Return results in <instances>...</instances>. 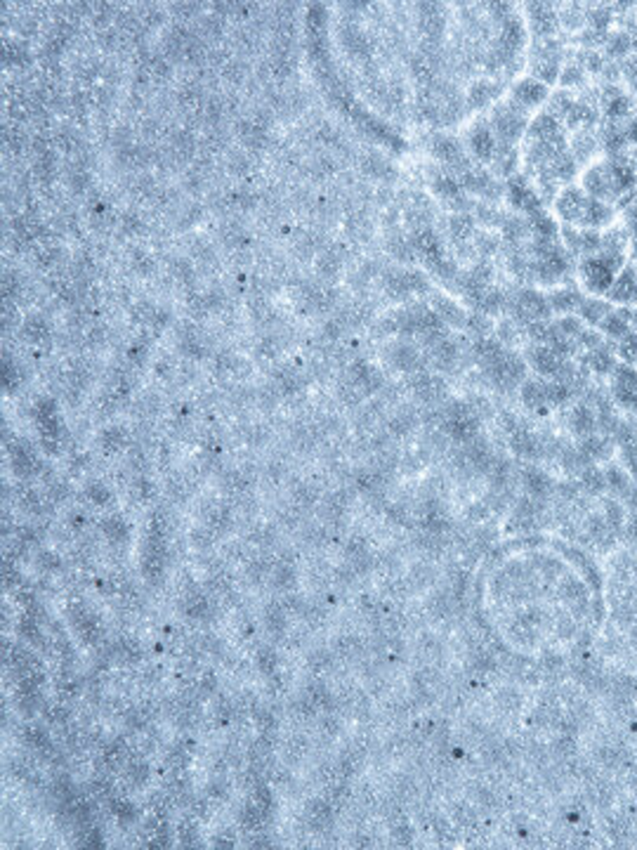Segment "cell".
Here are the masks:
<instances>
[{
  "mask_svg": "<svg viewBox=\"0 0 637 850\" xmlns=\"http://www.w3.org/2000/svg\"><path fill=\"white\" fill-rule=\"evenodd\" d=\"M85 494H87V499H90L95 506H111V504H114V492H111L109 487L102 484V482H92L85 489Z\"/></svg>",
  "mask_w": 637,
  "mask_h": 850,
  "instance_id": "obj_43",
  "label": "cell"
},
{
  "mask_svg": "<svg viewBox=\"0 0 637 850\" xmlns=\"http://www.w3.org/2000/svg\"><path fill=\"white\" fill-rule=\"evenodd\" d=\"M102 531L111 543H123L130 536V524L121 515H109L102 520Z\"/></svg>",
  "mask_w": 637,
  "mask_h": 850,
  "instance_id": "obj_21",
  "label": "cell"
},
{
  "mask_svg": "<svg viewBox=\"0 0 637 850\" xmlns=\"http://www.w3.org/2000/svg\"><path fill=\"white\" fill-rule=\"evenodd\" d=\"M182 610H184V615H187L189 619L201 622V619H208V615H210V602H208V597H205L203 593H198V590H196V593H189L182 600Z\"/></svg>",
  "mask_w": 637,
  "mask_h": 850,
  "instance_id": "obj_19",
  "label": "cell"
},
{
  "mask_svg": "<svg viewBox=\"0 0 637 850\" xmlns=\"http://www.w3.org/2000/svg\"><path fill=\"white\" fill-rule=\"evenodd\" d=\"M390 359L399 371H413V368H418V364H420L418 352L409 345H397L395 350H392Z\"/></svg>",
  "mask_w": 637,
  "mask_h": 850,
  "instance_id": "obj_26",
  "label": "cell"
},
{
  "mask_svg": "<svg viewBox=\"0 0 637 850\" xmlns=\"http://www.w3.org/2000/svg\"><path fill=\"white\" fill-rule=\"evenodd\" d=\"M305 819H307L309 829H314V832L328 829L331 822H333V803L331 801H321V798L309 801L307 810H305Z\"/></svg>",
  "mask_w": 637,
  "mask_h": 850,
  "instance_id": "obj_15",
  "label": "cell"
},
{
  "mask_svg": "<svg viewBox=\"0 0 637 850\" xmlns=\"http://www.w3.org/2000/svg\"><path fill=\"white\" fill-rule=\"evenodd\" d=\"M513 449L520 456H524V458H531V456H536V440L531 437L529 432H524V430H517L515 435H513Z\"/></svg>",
  "mask_w": 637,
  "mask_h": 850,
  "instance_id": "obj_38",
  "label": "cell"
},
{
  "mask_svg": "<svg viewBox=\"0 0 637 850\" xmlns=\"http://www.w3.org/2000/svg\"><path fill=\"white\" fill-rule=\"evenodd\" d=\"M416 395L420 399H425V402H437L441 395H444V383L439 378H434V376H420L416 381Z\"/></svg>",
  "mask_w": 637,
  "mask_h": 850,
  "instance_id": "obj_27",
  "label": "cell"
},
{
  "mask_svg": "<svg viewBox=\"0 0 637 850\" xmlns=\"http://www.w3.org/2000/svg\"><path fill=\"white\" fill-rule=\"evenodd\" d=\"M21 334L31 345H43L50 340V326L43 317H28L24 326H21Z\"/></svg>",
  "mask_w": 637,
  "mask_h": 850,
  "instance_id": "obj_20",
  "label": "cell"
},
{
  "mask_svg": "<svg viewBox=\"0 0 637 850\" xmlns=\"http://www.w3.org/2000/svg\"><path fill=\"white\" fill-rule=\"evenodd\" d=\"M166 536H168L166 524L156 515L149 524V531L144 534V546H142V574L151 583H156L163 576V572H166V563H168Z\"/></svg>",
  "mask_w": 637,
  "mask_h": 850,
  "instance_id": "obj_2",
  "label": "cell"
},
{
  "mask_svg": "<svg viewBox=\"0 0 637 850\" xmlns=\"http://www.w3.org/2000/svg\"><path fill=\"white\" fill-rule=\"evenodd\" d=\"M529 361H531V366L536 368L538 373H543V376H557L560 368H562L560 354L555 352L550 345H536V347H533V350L529 352Z\"/></svg>",
  "mask_w": 637,
  "mask_h": 850,
  "instance_id": "obj_13",
  "label": "cell"
},
{
  "mask_svg": "<svg viewBox=\"0 0 637 850\" xmlns=\"http://www.w3.org/2000/svg\"><path fill=\"white\" fill-rule=\"evenodd\" d=\"M100 447L105 449L107 454L123 452V449L128 447V432H125L123 427H118V425H109L100 435Z\"/></svg>",
  "mask_w": 637,
  "mask_h": 850,
  "instance_id": "obj_18",
  "label": "cell"
},
{
  "mask_svg": "<svg viewBox=\"0 0 637 850\" xmlns=\"http://www.w3.org/2000/svg\"><path fill=\"white\" fill-rule=\"evenodd\" d=\"M109 803H111V815H114L123 827L135 822L137 812H135V808H132V803L123 801V798H109Z\"/></svg>",
  "mask_w": 637,
  "mask_h": 850,
  "instance_id": "obj_36",
  "label": "cell"
},
{
  "mask_svg": "<svg viewBox=\"0 0 637 850\" xmlns=\"http://www.w3.org/2000/svg\"><path fill=\"white\" fill-rule=\"evenodd\" d=\"M38 563H41L43 569H46V572H53V569L59 567V560H57V556H53V553H41Z\"/></svg>",
  "mask_w": 637,
  "mask_h": 850,
  "instance_id": "obj_54",
  "label": "cell"
},
{
  "mask_svg": "<svg viewBox=\"0 0 637 850\" xmlns=\"http://www.w3.org/2000/svg\"><path fill=\"white\" fill-rule=\"evenodd\" d=\"M619 354L623 357L626 364H637V334L628 331V334L619 340Z\"/></svg>",
  "mask_w": 637,
  "mask_h": 850,
  "instance_id": "obj_41",
  "label": "cell"
},
{
  "mask_svg": "<svg viewBox=\"0 0 637 850\" xmlns=\"http://www.w3.org/2000/svg\"><path fill=\"white\" fill-rule=\"evenodd\" d=\"M298 583V572L291 563H279L272 572V586L277 590H291Z\"/></svg>",
  "mask_w": 637,
  "mask_h": 850,
  "instance_id": "obj_25",
  "label": "cell"
},
{
  "mask_svg": "<svg viewBox=\"0 0 637 850\" xmlns=\"http://www.w3.org/2000/svg\"><path fill=\"white\" fill-rule=\"evenodd\" d=\"M470 152L475 154L479 161H491V156L496 154V139H493V132L486 128V125H475L470 132Z\"/></svg>",
  "mask_w": 637,
  "mask_h": 850,
  "instance_id": "obj_14",
  "label": "cell"
},
{
  "mask_svg": "<svg viewBox=\"0 0 637 850\" xmlns=\"http://www.w3.org/2000/svg\"><path fill=\"white\" fill-rule=\"evenodd\" d=\"M451 227H454V234L458 239H465V236L472 232V223L468 218H454L451 220Z\"/></svg>",
  "mask_w": 637,
  "mask_h": 850,
  "instance_id": "obj_51",
  "label": "cell"
},
{
  "mask_svg": "<svg viewBox=\"0 0 637 850\" xmlns=\"http://www.w3.org/2000/svg\"><path fill=\"white\" fill-rule=\"evenodd\" d=\"M515 312L527 322H538L547 314V302L536 291H522L515 300Z\"/></svg>",
  "mask_w": 637,
  "mask_h": 850,
  "instance_id": "obj_11",
  "label": "cell"
},
{
  "mask_svg": "<svg viewBox=\"0 0 637 850\" xmlns=\"http://www.w3.org/2000/svg\"><path fill=\"white\" fill-rule=\"evenodd\" d=\"M340 38H343V46L350 50L352 55H368V43L366 38L361 36L357 28L347 26L343 33H340Z\"/></svg>",
  "mask_w": 637,
  "mask_h": 850,
  "instance_id": "obj_34",
  "label": "cell"
},
{
  "mask_svg": "<svg viewBox=\"0 0 637 850\" xmlns=\"http://www.w3.org/2000/svg\"><path fill=\"white\" fill-rule=\"evenodd\" d=\"M328 664H331V657L326 654V652H318L316 657H312V666H316V669L328 666Z\"/></svg>",
  "mask_w": 637,
  "mask_h": 850,
  "instance_id": "obj_56",
  "label": "cell"
},
{
  "mask_svg": "<svg viewBox=\"0 0 637 850\" xmlns=\"http://www.w3.org/2000/svg\"><path fill=\"white\" fill-rule=\"evenodd\" d=\"M611 393L616 404L626 411L637 413V368L631 364H621L611 373Z\"/></svg>",
  "mask_w": 637,
  "mask_h": 850,
  "instance_id": "obj_5",
  "label": "cell"
},
{
  "mask_svg": "<svg viewBox=\"0 0 637 850\" xmlns=\"http://www.w3.org/2000/svg\"><path fill=\"white\" fill-rule=\"evenodd\" d=\"M486 371H488V376H491V381L496 383V386L508 390V388H513V386H517V383L522 381L524 361L517 359L515 354L503 352L491 366H486Z\"/></svg>",
  "mask_w": 637,
  "mask_h": 850,
  "instance_id": "obj_7",
  "label": "cell"
},
{
  "mask_svg": "<svg viewBox=\"0 0 637 850\" xmlns=\"http://www.w3.org/2000/svg\"><path fill=\"white\" fill-rule=\"evenodd\" d=\"M36 423H38V432H41V440L43 445H46L48 452H57L59 447V437H62V420H59V413H57V406L53 399H41L38 404H36Z\"/></svg>",
  "mask_w": 637,
  "mask_h": 850,
  "instance_id": "obj_4",
  "label": "cell"
},
{
  "mask_svg": "<svg viewBox=\"0 0 637 850\" xmlns=\"http://www.w3.org/2000/svg\"><path fill=\"white\" fill-rule=\"evenodd\" d=\"M264 626H267V631H269L272 635H284L286 626H288V610L284 607V605L274 602V605H269V607H267V612H264Z\"/></svg>",
  "mask_w": 637,
  "mask_h": 850,
  "instance_id": "obj_23",
  "label": "cell"
},
{
  "mask_svg": "<svg viewBox=\"0 0 637 850\" xmlns=\"http://www.w3.org/2000/svg\"><path fill=\"white\" fill-rule=\"evenodd\" d=\"M547 97V87L543 80H536V78H524L520 83L515 85L513 90V100L517 107H536L540 105Z\"/></svg>",
  "mask_w": 637,
  "mask_h": 850,
  "instance_id": "obj_12",
  "label": "cell"
},
{
  "mask_svg": "<svg viewBox=\"0 0 637 850\" xmlns=\"http://www.w3.org/2000/svg\"><path fill=\"white\" fill-rule=\"evenodd\" d=\"M437 309H439V319H449L451 324H461L463 322L461 309H458L454 302L439 300V302H437Z\"/></svg>",
  "mask_w": 637,
  "mask_h": 850,
  "instance_id": "obj_50",
  "label": "cell"
},
{
  "mask_svg": "<svg viewBox=\"0 0 637 850\" xmlns=\"http://www.w3.org/2000/svg\"><path fill=\"white\" fill-rule=\"evenodd\" d=\"M10 461H12V472L19 479L33 477L36 472L41 470L38 456H36V452L26 445V442H17V445L10 447Z\"/></svg>",
  "mask_w": 637,
  "mask_h": 850,
  "instance_id": "obj_10",
  "label": "cell"
},
{
  "mask_svg": "<svg viewBox=\"0 0 637 850\" xmlns=\"http://www.w3.org/2000/svg\"><path fill=\"white\" fill-rule=\"evenodd\" d=\"M180 839H182V844H184V846H196V841H198L196 827L187 822V824H184L182 829H180Z\"/></svg>",
  "mask_w": 637,
  "mask_h": 850,
  "instance_id": "obj_52",
  "label": "cell"
},
{
  "mask_svg": "<svg viewBox=\"0 0 637 850\" xmlns=\"http://www.w3.org/2000/svg\"><path fill=\"white\" fill-rule=\"evenodd\" d=\"M493 130L503 142H515L524 132V112L517 105H503L493 112Z\"/></svg>",
  "mask_w": 637,
  "mask_h": 850,
  "instance_id": "obj_6",
  "label": "cell"
},
{
  "mask_svg": "<svg viewBox=\"0 0 637 850\" xmlns=\"http://www.w3.org/2000/svg\"><path fill=\"white\" fill-rule=\"evenodd\" d=\"M19 506L24 508L26 513H31V515L41 513V496L33 489L24 487V489H19Z\"/></svg>",
  "mask_w": 637,
  "mask_h": 850,
  "instance_id": "obj_49",
  "label": "cell"
},
{
  "mask_svg": "<svg viewBox=\"0 0 637 850\" xmlns=\"http://www.w3.org/2000/svg\"><path fill=\"white\" fill-rule=\"evenodd\" d=\"M125 782H128L130 787H142L146 780H149V763H144L142 758H130L128 763H125V772H123Z\"/></svg>",
  "mask_w": 637,
  "mask_h": 850,
  "instance_id": "obj_29",
  "label": "cell"
},
{
  "mask_svg": "<svg viewBox=\"0 0 637 850\" xmlns=\"http://www.w3.org/2000/svg\"><path fill=\"white\" fill-rule=\"evenodd\" d=\"M180 347H182V352L184 354H189V357H194V359H198V357H203L205 354V343H203V338L196 334V331H184V334L180 336Z\"/></svg>",
  "mask_w": 637,
  "mask_h": 850,
  "instance_id": "obj_32",
  "label": "cell"
},
{
  "mask_svg": "<svg viewBox=\"0 0 637 850\" xmlns=\"http://www.w3.org/2000/svg\"><path fill=\"white\" fill-rule=\"evenodd\" d=\"M326 24H328V12L323 5L309 7L307 12V33L309 38H326Z\"/></svg>",
  "mask_w": 637,
  "mask_h": 850,
  "instance_id": "obj_24",
  "label": "cell"
},
{
  "mask_svg": "<svg viewBox=\"0 0 637 850\" xmlns=\"http://www.w3.org/2000/svg\"><path fill=\"white\" fill-rule=\"evenodd\" d=\"M229 524H232L229 510L227 508H213L208 513V520H205V529H210L213 536H218V534H225V531L229 529Z\"/></svg>",
  "mask_w": 637,
  "mask_h": 850,
  "instance_id": "obj_35",
  "label": "cell"
},
{
  "mask_svg": "<svg viewBox=\"0 0 637 850\" xmlns=\"http://www.w3.org/2000/svg\"><path fill=\"white\" fill-rule=\"evenodd\" d=\"M69 617H71L73 631H76L78 638L83 640V645H97L100 638H102L100 619L95 617L90 610H85V607H73Z\"/></svg>",
  "mask_w": 637,
  "mask_h": 850,
  "instance_id": "obj_9",
  "label": "cell"
},
{
  "mask_svg": "<svg viewBox=\"0 0 637 850\" xmlns=\"http://www.w3.org/2000/svg\"><path fill=\"white\" fill-rule=\"evenodd\" d=\"M340 265H343V260H340V255L336 250H326V253L318 255V260H316V267L323 277H336L340 272Z\"/></svg>",
  "mask_w": 637,
  "mask_h": 850,
  "instance_id": "obj_42",
  "label": "cell"
},
{
  "mask_svg": "<svg viewBox=\"0 0 637 850\" xmlns=\"http://www.w3.org/2000/svg\"><path fill=\"white\" fill-rule=\"evenodd\" d=\"M522 399H524V404H527L529 409H540L543 404H550V386L538 383V381L524 383Z\"/></svg>",
  "mask_w": 637,
  "mask_h": 850,
  "instance_id": "obj_17",
  "label": "cell"
},
{
  "mask_svg": "<svg viewBox=\"0 0 637 850\" xmlns=\"http://www.w3.org/2000/svg\"><path fill=\"white\" fill-rule=\"evenodd\" d=\"M510 198L515 201V206H520L522 211L531 213V216L540 208V198L533 194L529 184H524L522 180L510 182Z\"/></svg>",
  "mask_w": 637,
  "mask_h": 850,
  "instance_id": "obj_16",
  "label": "cell"
},
{
  "mask_svg": "<svg viewBox=\"0 0 637 850\" xmlns=\"http://www.w3.org/2000/svg\"><path fill=\"white\" fill-rule=\"evenodd\" d=\"M3 381H5V388L10 390H17L19 383H21V368L17 361H12L10 357H5V368H3Z\"/></svg>",
  "mask_w": 637,
  "mask_h": 850,
  "instance_id": "obj_46",
  "label": "cell"
},
{
  "mask_svg": "<svg viewBox=\"0 0 637 850\" xmlns=\"http://www.w3.org/2000/svg\"><path fill=\"white\" fill-rule=\"evenodd\" d=\"M3 57H5L7 66H24L28 59H31V57H28V50L21 46V43H12V41L5 43Z\"/></svg>",
  "mask_w": 637,
  "mask_h": 850,
  "instance_id": "obj_37",
  "label": "cell"
},
{
  "mask_svg": "<svg viewBox=\"0 0 637 850\" xmlns=\"http://www.w3.org/2000/svg\"><path fill=\"white\" fill-rule=\"evenodd\" d=\"M606 298L611 302H619V305H633V302H637V270L633 265L621 267L609 293H606Z\"/></svg>",
  "mask_w": 637,
  "mask_h": 850,
  "instance_id": "obj_8",
  "label": "cell"
},
{
  "mask_svg": "<svg viewBox=\"0 0 637 850\" xmlns=\"http://www.w3.org/2000/svg\"><path fill=\"white\" fill-rule=\"evenodd\" d=\"M602 329H604V334H609L611 338H619V340L631 331L623 319H619V314H606L602 322Z\"/></svg>",
  "mask_w": 637,
  "mask_h": 850,
  "instance_id": "obj_47",
  "label": "cell"
},
{
  "mask_svg": "<svg viewBox=\"0 0 637 850\" xmlns=\"http://www.w3.org/2000/svg\"><path fill=\"white\" fill-rule=\"evenodd\" d=\"M524 487H527V492L533 494V496H543L550 489V477L540 470H527L524 472Z\"/></svg>",
  "mask_w": 637,
  "mask_h": 850,
  "instance_id": "obj_31",
  "label": "cell"
},
{
  "mask_svg": "<svg viewBox=\"0 0 637 850\" xmlns=\"http://www.w3.org/2000/svg\"><path fill=\"white\" fill-rule=\"evenodd\" d=\"M19 631L24 635L26 640L36 642V645H41L43 642V633H41V624H38V617H33L31 612L28 615L21 617V624H19Z\"/></svg>",
  "mask_w": 637,
  "mask_h": 850,
  "instance_id": "obj_39",
  "label": "cell"
},
{
  "mask_svg": "<svg viewBox=\"0 0 637 850\" xmlns=\"http://www.w3.org/2000/svg\"><path fill=\"white\" fill-rule=\"evenodd\" d=\"M635 642H637V626H635Z\"/></svg>",
  "mask_w": 637,
  "mask_h": 850,
  "instance_id": "obj_57",
  "label": "cell"
},
{
  "mask_svg": "<svg viewBox=\"0 0 637 850\" xmlns=\"http://www.w3.org/2000/svg\"><path fill=\"white\" fill-rule=\"evenodd\" d=\"M496 95V87L491 83H475L470 90V107H484L486 102H491Z\"/></svg>",
  "mask_w": 637,
  "mask_h": 850,
  "instance_id": "obj_44",
  "label": "cell"
},
{
  "mask_svg": "<svg viewBox=\"0 0 637 850\" xmlns=\"http://www.w3.org/2000/svg\"><path fill=\"white\" fill-rule=\"evenodd\" d=\"M302 386H305V378H302V373L295 371V368H291V366L281 368V371L277 373V388H279V393L293 395V393H298V390H302Z\"/></svg>",
  "mask_w": 637,
  "mask_h": 850,
  "instance_id": "obj_28",
  "label": "cell"
},
{
  "mask_svg": "<svg viewBox=\"0 0 637 850\" xmlns=\"http://www.w3.org/2000/svg\"><path fill=\"white\" fill-rule=\"evenodd\" d=\"M255 664H257V669H260L262 676L272 678L279 671V654L274 652L272 647H260V649H257V654H255Z\"/></svg>",
  "mask_w": 637,
  "mask_h": 850,
  "instance_id": "obj_33",
  "label": "cell"
},
{
  "mask_svg": "<svg viewBox=\"0 0 637 850\" xmlns=\"http://www.w3.org/2000/svg\"><path fill=\"white\" fill-rule=\"evenodd\" d=\"M619 250H611V253H599L595 250L592 255H585L581 260V282L583 288L588 293H595V295H606L609 293V288L614 284V279L621 272V257Z\"/></svg>",
  "mask_w": 637,
  "mask_h": 850,
  "instance_id": "obj_1",
  "label": "cell"
},
{
  "mask_svg": "<svg viewBox=\"0 0 637 850\" xmlns=\"http://www.w3.org/2000/svg\"><path fill=\"white\" fill-rule=\"evenodd\" d=\"M24 742L31 746V749H36V751H43L46 753L48 751V746H50V737H48V733L43 728H38V726H31V728H26L24 730Z\"/></svg>",
  "mask_w": 637,
  "mask_h": 850,
  "instance_id": "obj_40",
  "label": "cell"
},
{
  "mask_svg": "<svg viewBox=\"0 0 637 850\" xmlns=\"http://www.w3.org/2000/svg\"><path fill=\"white\" fill-rule=\"evenodd\" d=\"M105 760L109 763V767H121V765L128 763L130 756H128V749L123 746V742H114L111 746H107Z\"/></svg>",
  "mask_w": 637,
  "mask_h": 850,
  "instance_id": "obj_45",
  "label": "cell"
},
{
  "mask_svg": "<svg viewBox=\"0 0 637 850\" xmlns=\"http://www.w3.org/2000/svg\"><path fill=\"white\" fill-rule=\"evenodd\" d=\"M623 456H626V463L631 465V470H633V475L637 477V445H631V447H626V452H623Z\"/></svg>",
  "mask_w": 637,
  "mask_h": 850,
  "instance_id": "obj_55",
  "label": "cell"
},
{
  "mask_svg": "<svg viewBox=\"0 0 637 850\" xmlns=\"http://www.w3.org/2000/svg\"><path fill=\"white\" fill-rule=\"evenodd\" d=\"M572 430L576 435H590L595 430V413H592L588 406H576L572 411Z\"/></svg>",
  "mask_w": 637,
  "mask_h": 850,
  "instance_id": "obj_30",
  "label": "cell"
},
{
  "mask_svg": "<svg viewBox=\"0 0 637 850\" xmlns=\"http://www.w3.org/2000/svg\"><path fill=\"white\" fill-rule=\"evenodd\" d=\"M130 395V381L125 378L123 373H118L111 378V383L107 386V393H105V402L111 404V409H116L118 404H123L125 399Z\"/></svg>",
  "mask_w": 637,
  "mask_h": 850,
  "instance_id": "obj_22",
  "label": "cell"
},
{
  "mask_svg": "<svg viewBox=\"0 0 637 850\" xmlns=\"http://www.w3.org/2000/svg\"><path fill=\"white\" fill-rule=\"evenodd\" d=\"M444 430L456 442H472L479 430L475 411L463 402L451 404L446 413H444Z\"/></svg>",
  "mask_w": 637,
  "mask_h": 850,
  "instance_id": "obj_3",
  "label": "cell"
},
{
  "mask_svg": "<svg viewBox=\"0 0 637 850\" xmlns=\"http://www.w3.org/2000/svg\"><path fill=\"white\" fill-rule=\"evenodd\" d=\"M359 652V640L354 638H343L340 640V654L343 657H352Z\"/></svg>",
  "mask_w": 637,
  "mask_h": 850,
  "instance_id": "obj_53",
  "label": "cell"
},
{
  "mask_svg": "<svg viewBox=\"0 0 637 850\" xmlns=\"http://www.w3.org/2000/svg\"><path fill=\"white\" fill-rule=\"evenodd\" d=\"M189 760H191V753H189L187 746H182V744L173 746L170 753H168V763H170L173 770H184V767L189 765Z\"/></svg>",
  "mask_w": 637,
  "mask_h": 850,
  "instance_id": "obj_48",
  "label": "cell"
}]
</instances>
